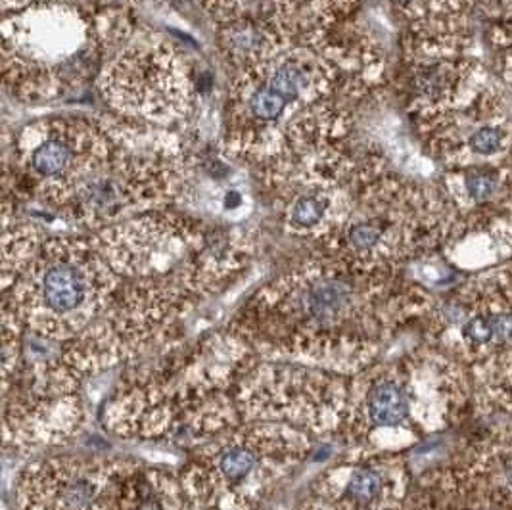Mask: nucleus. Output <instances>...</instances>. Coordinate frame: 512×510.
<instances>
[{"instance_id":"nucleus-23","label":"nucleus","mask_w":512,"mask_h":510,"mask_svg":"<svg viewBox=\"0 0 512 510\" xmlns=\"http://www.w3.org/2000/svg\"><path fill=\"white\" fill-rule=\"evenodd\" d=\"M29 0H4V10L8 8H24ZM45 2H62V4H71V6H79V4H93V6H102L114 0H45Z\"/></svg>"},{"instance_id":"nucleus-24","label":"nucleus","mask_w":512,"mask_h":510,"mask_svg":"<svg viewBox=\"0 0 512 510\" xmlns=\"http://www.w3.org/2000/svg\"><path fill=\"white\" fill-rule=\"evenodd\" d=\"M503 62H505V75L512 81V58H507Z\"/></svg>"},{"instance_id":"nucleus-6","label":"nucleus","mask_w":512,"mask_h":510,"mask_svg":"<svg viewBox=\"0 0 512 510\" xmlns=\"http://www.w3.org/2000/svg\"><path fill=\"white\" fill-rule=\"evenodd\" d=\"M119 284L94 236H52L4 290L2 309L25 332L70 342L106 313Z\"/></svg>"},{"instance_id":"nucleus-9","label":"nucleus","mask_w":512,"mask_h":510,"mask_svg":"<svg viewBox=\"0 0 512 510\" xmlns=\"http://www.w3.org/2000/svg\"><path fill=\"white\" fill-rule=\"evenodd\" d=\"M185 162L167 135L129 127L116 152L60 198L50 211L81 229L104 231L125 219L160 211L181 196Z\"/></svg>"},{"instance_id":"nucleus-18","label":"nucleus","mask_w":512,"mask_h":510,"mask_svg":"<svg viewBox=\"0 0 512 510\" xmlns=\"http://www.w3.org/2000/svg\"><path fill=\"white\" fill-rule=\"evenodd\" d=\"M4 399V445L14 449L58 447L77 438L89 420V407L81 392L47 394L12 386Z\"/></svg>"},{"instance_id":"nucleus-2","label":"nucleus","mask_w":512,"mask_h":510,"mask_svg":"<svg viewBox=\"0 0 512 510\" xmlns=\"http://www.w3.org/2000/svg\"><path fill=\"white\" fill-rule=\"evenodd\" d=\"M254 357L229 328L194 346H167L154 363L123 378L102 409V426L125 440H160L183 432L210 440L240 424L234 386Z\"/></svg>"},{"instance_id":"nucleus-1","label":"nucleus","mask_w":512,"mask_h":510,"mask_svg":"<svg viewBox=\"0 0 512 510\" xmlns=\"http://www.w3.org/2000/svg\"><path fill=\"white\" fill-rule=\"evenodd\" d=\"M432 305L401 273L361 271L319 254L261 286L227 328L261 359L353 376Z\"/></svg>"},{"instance_id":"nucleus-7","label":"nucleus","mask_w":512,"mask_h":510,"mask_svg":"<svg viewBox=\"0 0 512 510\" xmlns=\"http://www.w3.org/2000/svg\"><path fill=\"white\" fill-rule=\"evenodd\" d=\"M315 438L277 422H242L198 445L179 472L196 510H257L307 461Z\"/></svg>"},{"instance_id":"nucleus-10","label":"nucleus","mask_w":512,"mask_h":510,"mask_svg":"<svg viewBox=\"0 0 512 510\" xmlns=\"http://www.w3.org/2000/svg\"><path fill=\"white\" fill-rule=\"evenodd\" d=\"M350 376L254 357L234 386L242 422H277L311 438L340 434L348 409Z\"/></svg>"},{"instance_id":"nucleus-19","label":"nucleus","mask_w":512,"mask_h":510,"mask_svg":"<svg viewBox=\"0 0 512 510\" xmlns=\"http://www.w3.org/2000/svg\"><path fill=\"white\" fill-rule=\"evenodd\" d=\"M443 192L459 217L480 209L509 206L512 204L511 171L497 163L447 169Z\"/></svg>"},{"instance_id":"nucleus-5","label":"nucleus","mask_w":512,"mask_h":510,"mask_svg":"<svg viewBox=\"0 0 512 510\" xmlns=\"http://www.w3.org/2000/svg\"><path fill=\"white\" fill-rule=\"evenodd\" d=\"M344 73L330 52L307 37L236 71L227 96L225 150L233 158L267 162L286 129L309 108L330 100L340 83L365 87Z\"/></svg>"},{"instance_id":"nucleus-17","label":"nucleus","mask_w":512,"mask_h":510,"mask_svg":"<svg viewBox=\"0 0 512 510\" xmlns=\"http://www.w3.org/2000/svg\"><path fill=\"white\" fill-rule=\"evenodd\" d=\"M426 148L447 169L495 163L512 152V123L491 87H484L465 106L417 117Z\"/></svg>"},{"instance_id":"nucleus-16","label":"nucleus","mask_w":512,"mask_h":510,"mask_svg":"<svg viewBox=\"0 0 512 510\" xmlns=\"http://www.w3.org/2000/svg\"><path fill=\"white\" fill-rule=\"evenodd\" d=\"M137 464L89 455L47 457L18 474L12 505L14 510H93Z\"/></svg>"},{"instance_id":"nucleus-12","label":"nucleus","mask_w":512,"mask_h":510,"mask_svg":"<svg viewBox=\"0 0 512 510\" xmlns=\"http://www.w3.org/2000/svg\"><path fill=\"white\" fill-rule=\"evenodd\" d=\"M98 87L117 116L154 127L181 121L194 104L187 58L162 39L121 48L100 71Z\"/></svg>"},{"instance_id":"nucleus-22","label":"nucleus","mask_w":512,"mask_h":510,"mask_svg":"<svg viewBox=\"0 0 512 510\" xmlns=\"http://www.w3.org/2000/svg\"><path fill=\"white\" fill-rule=\"evenodd\" d=\"M198 2L217 22V20H223V18L231 16L233 12L242 8L250 0H198Z\"/></svg>"},{"instance_id":"nucleus-13","label":"nucleus","mask_w":512,"mask_h":510,"mask_svg":"<svg viewBox=\"0 0 512 510\" xmlns=\"http://www.w3.org/2000/svg\"><path fill=\"white\" fill-rule=\"evenodd\" d=\"M434 348L474 365L512 349V257L466 280L428 311Z\"/></svg>"},{"instance_id":"nucleus-21","label":"nucleus","mask_w":512,"mask_h":510,"mask_svg":"<svg viewBox=\"0 0 512 510\" xmlns=\"http://www.w3.org/2000/svg\"><path fill=\"white\" fill-rule=\"evenodd\" d=\"M472 386L478 399L512 413V349L489 355L472 365Z\"/></svg>"},{"instance_id":"nucleus-11","label":"nucleus","mask_w":512,"mask_h":510,"mask_svg":"<svg viewBox=\"0 0 512 510\" xmlns=\"http://www.w3.org/2000/svg\"><path fill=\"white\" fill-rule=\"evenodd\" d=\"M129 127L87 117H52L27 125L14 140V162L27 190L45 208L106 162Z\"/></svg>"},{"instance_id":"nucleus-20","label":"nucleus","mask_w":512,"mask_h":510,"mask_svg":"<svg viewBox=\"0 0 512 510\" xmlns=\"http://www.w3.org/2000/svg\"><path fill=\"white\" fill-rule=\"evenodd\" d=\"M47 238L33 223L20 221L16 215L4 211L2 232V290L10 288L12 282L29 265Z\"/></svg>"},{"instance_id":"nucleus-15","label":"nucleus","mask_w":512,"mask_h":510,"mask_svg":"<svg viewBox=\"0 0 512 510\" xmlns=\"http://www.w3.org/2000/svg\"><path fill=\"white\" fill-rule=\"evenodd\" d=\"M415 480L403 453L357 449L328 466L300 510H411Z\"/></svg>"},{"instance_id":"nucleus-3","label":"nucleus","mask_w":512,"mask_h":510,"mask_svg":"<svg viewBox=\"0 0 512 510\" xmlns=\"http://www.w3.org/2000/svg\"><path fill=\"white\" fill-rule=\"evenodd\" d=\"M472 378L442 349L419 348L350 376L340 434L369 453H401L457 422Z\"/></svg>"},{"instance_id":"nucleus-14","label":"nucleus","mask_w":512,"mask_h":510,"mask_svg":"<svg viewBox=\"0 0 512 510\" xmlns=\"http://www.w3.org/2000/svg\"><path fill=\"white\" fill-rule=\"evenodd\" d=\"M411 510H512V426L415 480Z\"/></svg>"},{"instance_id":"nucleus-8","label":"nucleus","mask_w":512,"mask_h":510,"mask_svg":"<svg viewBox=\"0 0 512 510\" xmlns=\"http://www.w3.org/2000/svg\"><path fill=\"white\" fill-rule=\"evenodd\" d=\"M104 50V33L79 6L35 0L4 20V87L20 102L60 98L83 85Z\"/></svg>"},{"instance_id":"nucleus-4","label":"nucleus","mask_w":512,"mask_h":510,"mask_svg":"<svg viewBox=\"0 0 512 510\" xmlns=\"http://www.w3.org/2000/svg\"><path fill=\"white\" fill-rule=\"evenodd\" d=\"M459 221L443 190L409 181L371 154L359 163L348 215L319 246L361 271L401 273L403 265L443 250Z\"/></svg>"}]
</instances>
